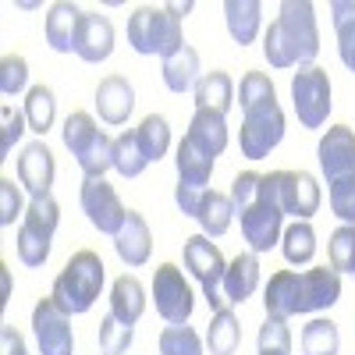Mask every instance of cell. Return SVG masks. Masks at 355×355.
<instances>
[{
  "label": "cell",
  "instance_id": "7",
  "mask_svg": "<svg viewBox=\"0 0 355 355\" xmlns=\"http://www.w3.org/2000/svg\"><path fill=\"white\" fill-rule=\"evenodd\" d=\"M182 256H185V270L202 284V295H206V302H210V309H224L227 299H224V270H227V263L220 256V249L206 239V234H192V239H185L182 245Z\"/></svg>",
  "mask_w": 355,
  "mask_h": 355
},
{
  "label": "cell",
  "instance_id": "28",
  "mask_svg": "<svg viewBox=\"0 0 355 355\" xmlns=\"http://www.w3.org/2000/svg\"><path fill=\"white\" fill-rule=\"evenodd\" d=\"M174 164H178V182H185V185H199V189L210 185L214 157H206L202 150H196V146H192L189 139L178 142V157H174Z\"/></svg>",
  "mask_w": 355,
  "mask_h": 355
},
{
  "label": "cell",
  "instance_id": "4",
  "mask_svg": "<svg viewBox=\"0 0 355 355\" xmlns=\"http://www.w3.org/2000/svg\"><path fill=\"white\" fill-rule=\"evenodd\" d=\"M64 146L71 150L75 164L85 178H103L114 167V139L93 121V114L75 110L64 121Z\"/></svg>",
  "mask_w": 355,
  "mask_h": 355
},
{
  "label": "cell",
  "instance_id": "24",
  "mask_svg": "<svg viewBox=\"0 0 355 355\" xmlns=\"http://www.w3.org/2000/svg\"><path fill=\"white\" fill-rule=\"evenodd\" d=\"M224 18H227V33L239 46H249L259 33L263 21V4L259 0H227L224 4Z\"/></svg>",
  "mask_w": 355,
  "mask_h": 355
},
{
  "label": "cell",
  "instance_id": "22",
  "mask_svg": "<svg viewBox=\"0 0 355 355\" xmlns=\"http://www.w3.org/2000/svg\"><path fill=\"white\" fill-rule=\"evenodd\" d=\"M82 15L75 4H68V0H61V4H53L46 11V43L57 50V53H75V36H78V25H82Z\"/></svg>",
  "mask_w": 355,
  "mask_h": 355
},
{
  "label": "cell",
  "instance_id": "14",
  "mask_svg": "<svg viewBox=\"0 0 355 355\" xmlns=\"http://www.w3.org/2000/svg\"><path fill=\"white\" fill-rule=\"evenodd\" d=\"M316 160L327 182H338L345 174H355V128L334 125L316 146Z\"/></svg>",
  "mask_w": 355,
  "mask_h": 355
},
{
  "label": "cell",
  "instance_id": "2",
  "mask_svg": "<svg viewBox=\"0 0 355 355\" xmlns=\"http://www.w3.org/2000/svg\"><path fill=\"white\" fill-rule=\"evenodd\" d=\"M192 11V4H167V8H150L142 4L128 18V43L135 53H160L164 61L171 53L185 46L182 36V18Z\"/></svg>",
  "mask_w": 355,
  "mask_h": 355
},
{
  "label": "cell",
  "instance_id": "3",
  "mask_svg": "<svg viewBox=\"0 0 355 355\" xmlns=\"http://www.w3.org/2000/svg\"><path fill=\"white\" fill-rule=\"evenodd\" d=\"M103 281H107L103 259H100L93 249H82V252H75V256L64 263V270L53 277L50 299L61 306L68 316H82V313L93 309V302L100 299Z\"/></svg>",
  "mask_w": 355,
  "mask_h": 355
},
{
  "label": "cell",
  "instance_id": "42",
  "mask_svg": "<svg viewBox=\"0 0 355 355\" xmlns=\"http://www.w3.org/2000/svg\"><path fill=\"white\" fill-rule=\"evenodd\" d=\"M259 192H263V174L245 171V174L234 178V182H231V202H234V214H242L245 206H252V202L259 199Z\"/></svg>",
  "mask_w": 355,
  "mask_h": 355
},
{
  "label": "cell",
  "instance_id": "5",
  "mask_svg": "<svg viewBox=\"0 0 355 355\" xmlns=\"http://www.w3.org/2000/svg\"><path fill=\"white\" fill-rule=\"evenodd\" d=\"M61 224V206L53 196L33 199L28 210L18 224V259L25 266H43L50 259V245H53V231Z\"/></svg>",
  "mask_w": 355,
  "mask_h": 355
},
{
  "label": "cell",
  "instance_id": "18",
  "mask_svg": "<svg viewBox=\"0 0 355 355\" xmlns=\"http://www.w3.org/2000/svg\"><path fill=\"white\" fill-rule=\"evenodd\" d=\"M185 139L196 146V150H202L206 157H220L227 150V114L220 110H210V107H199L192 114V121H189V132Z\"/></svg>",
  "mask_w": 355,
  "mask_h": 355
},
{
  "label": "cell",
  "instance_id": "17",
  "mask_svg": "<svg viewBox=\"0 0 355 355\" xmlns=\"http://www.w3.org/2000/svg\"><path fill=\"white\" fill-rule=\"evenodd\" d=\"M341 299V274L316 266V270L299 274V313H320L331 309Z\"/></svg>",
  "mask_w": 355,
  "mask_h": 355
},
{
  "label": "cell",
  "instance_id": "47",
  "mask_svg": "<svg viewBox=\"0 0 355 355\" xmlns=\"http://www.w3.org/2000/svg\"><path fill=\"white\" fill-rule=\"evenodd\" d=\"M0 355H28V348H25V338L15 331V327H0Z\"/></svg>",
  "mask_w": 355,
  "mask_h": 355
},
{
  "label": "cell",
  "instance_id": "41",
  "mask_svg": "<svg viewBox=\"0 0 355 355\" xmlns=\"http://www.w3.org/2000/svg\"><path fill=\"white\" fill-rule=\"evenodd\" d=\"M25 85H28V61L18 53H8L4 61H0V93L18 96Z\"/></svg>",
  "mask_w": 355,
  "mask_h": 355
},
{
  "label": "cell",
  "instance_id": "23",
  "mask_svg": "<svg viewBox=\"0 0 355 355\" xmlns=\"http://www.w3.org/2000/svg\"><path fill=\"white\" fill-rule=\"evenodd\" d=\"M110 313L121 323H128V327L139 323V316L146 313V288H142L139 277L125 274V277L114 281V288H110Z\"/></svg>",
  "mask_w": 355,
  "mask_h": 355
},
{
  "label": "cell",
  "instance_id": "8",
  "mask_svg": "<svg viewBox=\"0 0 355 355\" xmlns=\"http://www.w3.org/2000/svg\"><path fill=\"white\" fill-rule=\"evenodd\" d=\"M263 178L284 217L291 214L295 220H309L320 210V185L309 171H274Z\"/></svg>",
  "mask_w": 355,
  "mask_h": 355
},
{
  "label": "cell",
  "instance_id": "30",
  "mask_svg": "<svg viewBox=\"0 0 355 355\" xmlns=\"http://www.w3.org/2000/svg\"><path fill=\"white\" fill-rule=\"evenodd\" d=\"M53 117H57V96L50 85H33L25 93V121L36 135H46L53 128Z\"/></svg>",
  "mask_w": 355,
  "mask_h": 355
},
{
  "label": "cell",
  "instance_id": "27",
  "mask_svg": "<svg viewBox=\"0 0 355 355\" xmlns=\"http://www.w3.org/2000/svg\"><path fill=\"white\" fill-rule=\"evenodd\" d=\"M239 341H242V327H239V316L231 313V306L217 309L210 327H206V348L214 355H234L239 352Z\"/></svg>",
  "mask_w": 355,
  "mask_h": 355
},
{
  "label": "cell",
  "instance_id": "43",
  "mask_svg": "<svg viewBox=\"0 0 355 355\" xmlns=\"http://www.w3.org/2000/svg\"><path fill=\"white\" fill-rule=\"evenodd\" d=\"M0 121H4V128H0V160H4L11 150H15V142L21 139L25 132V110H15V107H4L0 110Z\"/></svg>",
  "mask_w": 355,
  "mask_h": 355
},
{
  "label": "cell",
  "instance_id": "29",
  "mask_svg": "<svg viewBox=\"0 0 355 355\" xmlns=\"http://www.w3.org/2000/svg\"><path fill=\"white\" fill-rule=\"evenodd\" d=\"M231 217H234L231 196H224V192H206L196 220H199V227H202L206 239H220V234L231 227Z\"/></svg>",
  "mask_w": 355,
  "mask_h": 355
},
{
  "label": "cell",
  "instance_id": "6",
  "mask_svg": "<svg viewBox=\"0 0 355 355\" xmlns=\"http://www.w3.org/2000/svg\"><path fill=\"white\" fill-rule=\"evenodd\" d=\"M291 107L299 114V125L302 128H323L327 125V114H331V78L323 68L309 64L299 68L291 75Z\"/></svg>",
  "mask_w": 355,
  "mask_h": 355
},
{
  "label": "cell",
  "instance_id": "11",
  "mask_svg": "<svg viewBox=\"0 0 355 355\" xmlns=\"http://www.w3.org/2000/svg\"><path fill=\"white\" fill-rule=\"evenodd\" d=\"M78 202L100 234H117L128 220V210L125 202L117 199L114 185H107L103 178H82V189H78Z\"/></svg>",
  "mask_w": 355,
  "mask_h": 355
},
{
  "label": "cell",
  "instance_id": "25",
  "mask_svg": "<svg viewBox=\"0 0 355 355\" xmlns=\"http://www.w3.org/2000/svg\"><path fill=\"white\" fill-rule=\"evenodd\" d=\"M160 75H164V85L171 89V93H178V96L189 93V89H196V82L202 78L199 75V53L185 43L182 50L171 53L167 61H164V71Z\"/></svg>",
  "mask_w": 355,
  "mask_h": 355
},
{
  "label": "cell",
  "instance_id": "12",
  "mask_svg": "<svg viewBox=\"0 0 355 355\" xmlns=\"http://www.w3.org/2000/svg\"><path fill=\"white\" fill-rule=\"evenodd\" d=\"M153 302H157V313L167 320V323H189L192 309H196V299H192V288L185 281V270L174 263H160L157 274H153Z\"/></svg>",
  "mask_w": 355,
  "mask_h": 355
},
{
  "label": "cell",
  "instance_id": "26",
  "mask_svg": "<svg viewBox=\"0 0 355 355\" xmlns=\"http://www.w3.org/2000/svg\"><path fill=\"white\" fill-rule=\"evenodd\" d=\"M196 110L199 107H210V110H220L227 114L231 103H234V82L227 71H206L199 82H196Z\"/></svg>",
  "mask_w": 355,
  "mask_h": 355
},
{
  "label": "cell",
  "instance_id": "16",
  "mask_svg": "<svg viewBox=\"0 0 355 355\" xmlns=\"http://www.w3.org/2000/svg\"><path fill=\"white\" fill-rule=\"evenodd\" d=\"M75 53L82 57L85 64H100L114 53V25L107 15L100 11H85L82 25H78V36H75Z\"/></svg>",
  "mask_w": 355,
  "mask_h": 355
},
{
  "label": "cell",
  "instance_id": "44",
  "mask_svg": "<svg viewBox=\"0 0 355 355\" xmlns=\"http://www.w3.org/2000/svg\"><path fill=\"white\" fill-rule=\"evenodd\" d=\"M18 217H25L21 214V192L11 178H0V224L11 227Z\"/></svg>",
  "mask_w": 355,
  "mask_h": 355
},
{
  "label": "cell",
  "instance_id": "20",
  "mask_svg": "<svg viewBox=\"0 0 355 355\" xmlns=\"http://www.w3.org/2000/svg\"><path fill=\"white\" fill-rule=\"evenodd\" d=\"M114 252L121 256L125 266H142L153 252V234H150V224H146L142 214L128 210V220L125 227L114 234Z\"/></svg>",
  "mask_w": 355,
  "mask_h": 355
},
{
  "label": "cell",
  "instance_id": "1",
  "mask_svg": "<svg viewBox=\"0 0 355 355\" xmlns=\"http://www.w3.org/2000/svg\"><path fill=\"white\" fill-rule=\"evenodd\" d=\"M320 53L316 8L309 0H284L281 15L270 21L263 36V57L270 68H309Z\"/></svg>",
  "mask_w": 355,
  "mask_h": 355
},
{
  "label": "cell",
  "instance_id": "39",
  "mask_svg": "<svg viewBox=\"0 0 355 355\" xmlns=\"http://www.w3.org/2000/svg\"><path fill=\"white\" fill-rule=\"evenodd\" d=\"M327 199H331V210L338 220L355 224V174H345L338 182H327Z\"/></svg>",
  "mask_w": 355,
  "mask_h": 355
},
{
  "label": "cell",
  "instance_id": "35",
  "mask_svg": "<svg viewBox=\"0 0 355 355\" xmlns=\"http://www.w3.org/2000/svg\"><path fill=\"white\" fill-rule=\"evenodd\" d=\"M157 345H160V355H202L206 352L202 338L189 327V323H171V327H164Z\"/></svg>",
  "mask_w": 355,
  "mask_h": 355
},
{
  "label": "cell",
  "instance_id": "32",
  "mask_svg": "<svg viewBox=\"0 0 355 355\" xmlns=\"http://www.w3.org/2000/svg\"><path fill=\"white\" fill-rule=\"evenodd\" d=\"M135 139L142 146V153L150 164L164 160L167 150H171V125H167V117L160 114H150V117H142V125L135 128Z\"/></svg>",
  "mask_w": 355,
  "mask_h": 355
},
{
  "label": "cell",
  "instance_id": "13",
  "mask_svg": "<svg viewBox=\"0 0 355 355\" xmlns=\"http://www.w3.org/2000/svg\"><path fill=\"white\" fill-rule=\"evenodd\" d=\"M33 334L40 345V355H75V334L68 313L53 299H40L33 309Z\"/></svg>",
  "mask_w": 355,
  "mask_h": 355
},
{
  "label": "cell",
  "instance_id": "33",
  "mask_svg": "<svg viewBox=\"0 0 355 355\" xmlns=\"http://www.w3.org/2000/svg\"><path fill=\"white\" fill-rule=\"evenodd\" d=\"M281 252H284V259L295 263V266L309 263V259L316 256V231H313V224H309V220H295L291 227H284V234H281Z\"/></svg>",
  "mask_w": 355,
  "mask_h": 355
},
{
  "label": "cell",
  "instance_id": "15",
  "mask_svg": "<svg viewBox=\"0 0 355 355\" xmlns=\"http://www.w3.org/2000/svg\"><path fill=\"white\" fill-rule=\"evenodd\" d=\"M53 174H57V164H53V153L46 150V142H28L21 157H18V182L25 185V192L33 199H43L50 196V185H53Z\"/></svg>",
  "mask_w": 355,
  "mask_h": 355
},
{
  "label": "cell",
  "instance_id": "37",
  "mask_svg": "<svg viewBox=\"0 0 355 355\" xmlns=\"http://www.w3.org/2000/svg\"><path fill=\"white\" fill-rule=\"evenodd\" d=\"M135 341V327H128V323H121L114 313H107L100 320V352L103 355H125Z\"/></svg>",
  "mask_w": 355,
  "mask_h": 355
},
{
  "label": "cell",
  "instance_id": "10",
  "mask_svg": "<svg viewBox=\"0 0 355 355\" xmlns=\"http://www.w3.org/2000/svg\"><path fill=\"white\" fill-rule=\"evenodd\" d=\"M242 220V234H245V242L249 249L259 256V252H270L277 242H281V234H284V214H281V206L277 199L270 196V189H266V178H263V192L252 206H245V210L239 214Z\"/></svg>",
  "mask_w": 355,
  "mask_h": 355
},
{
  "label": "cell",
  "instance_id": "48",
  "mask_svg": "<svg viewBox=\"0 0 355 355\" xmlns=\"http://www.w3.org/2000/svg\"><path fill=\"white\" fill-rule=\"evenodd\" d=\"M338 53H341V64L355 75V36H348V40H338Z\"/></svg>",
  "mask_w": 355,
  "mask_h": 355
},
{
  "label": "cell",
  "instance_id": "45",
  "mask_svg": "<svg viewBox=\"0 0 355 355\" xmlns=\"http://www.w3.org/2000/svg\"><path fill=\"white\" fill-rule=\"evenodd\" d=\"M206 192L210 189H199V185H185V182H178V189H174V202H178V210H182L185 217H199V206H202V199H206Z\"/></svg>",
  "mask_w": 355,
  "mask_h": 355
},
{
  "label": "cell",
  "instance_id": "21",
  "mask_svg": "<svg viewBox=\"0 0 355 355\" xmlns=\"http://www.w3.org/2000/svg\"><path fill=\"white\" fill-rule=\"evenodd\" d=\"M224 299L227 306H242L249 295L259 288V256L249 249V252H239L231 263H227V270H224Z\"/></svg>",
  "mask_w": 355,
  "mask_h": 355
},
{
  "label": "cell",
  "instance_id": "9",
  "mask_svg": "<svg viewBox=\"0 0 355 355\" xmlns=\"http://www.w3.org/2000/svg\"><path fill=\"white\" fill-rule=\"evenodd\" d=\"M281 139H284V110L277 107V100H266V103L245 110V121L239 132L242 157H249V160L270 157V150Z\"/></svg>",
  "mask_w": 355,
  "mask_h": 355
},
{
  "label": "cell",
  "instance_id": "38",
  "mask_svg": "<svg viewBox=\"0 0 355 355\" xmlns=\"http://www.w3.org/2000/svg\"><path fill=\"white\" fill-rule=\"evenodd\" d=\"M259 355H291V331H288V320L277 316H266L263 327H259Z\"/></svg>",
  "mask_w": 355,
  "mask_h": 355
},
{
  "label": "cell",
  "instance_id": "34",
  "mask_svg": "<svg viewBox=\"0 0 355 355\" xmlns=\"http://www.w3.org/2000/svg\"><path fill=\"white\" fill-rule=\"evenodd\" d=\"M146 167H150V160H146L135 132H121L114 139V171L121 178H139Z\"/></svg>",
  "mask_w": 355,
  "mask_h": 355
},
{
  "label": "cell",
  "instance_id": "46",
  "mask_svg": "<svg viewBox=\"0 0 355 355\" xmlns=\"http://www.w3.org/2000/svg\"><path fill=\"white\" fill-rule=\"evenodd\" d=\"M331 21H334L338 40L355 36V0H334L331 4Z\"/></svg>",
  "mask_w": 355,
  "mask_h": 355
},
{
  "label": "cell",
  "instance_id": "36",
  "mask_svg": "<svg viewBox=\"0 0 355 355\" xmlns=\"http://www.w3.org/2000/svg\"><path fill=\"white\" fill-rule=\"evenodd\" d=\"M327 252H331V270H338V274H355V224H341V227L331 234Z\"/></svg>",
  "mask_w": 355,
  "mask_h": 355
},
{
  "label": "cell",
  "instance_id": "19",
  "mask_svg": "<svg viewBox=\"0 0 355 355\" xmlns=\"http://www.w3.org/2000/svg\"><path fill=\"white\" fill-rule=\"evenodd\" d=\"M96 110L107 125H125L128 114L135 110V89L121 75H107L96 85Z\"/></svg>",
  "mask_w": 355,
  "mask_h": 355
},
{
  "label": "cell",
  "instance_id": "40",
  "mask_svg": "<svg viewBox=\"0 0 355 355\" xmlns=\"http://www.w3.org/2000/svg\"><path fill=\"white\" fill-rule=\"evenodd\" d=\"M266 100H277L274 82L266 78L263 71L242 75V85H239V103H242V110H252V107H259V103H266Z\"/></svg>",
  "mask_w": 355,
  "mask_h": 355
},
{
  "label": "cell",
  "instance_id": "31",
  "mask_svg": "<svg viewBox=\"0 0 355 355\" xmlns=\"http://www.w3.org/2000/svg\"><path fill=\"white\" fill-rule=\"evenodd\" d=\"M341 352V331L327 316H316L302 327V355H338Z\"/></svg>",
  "mask_w": 355,
  "mask_h": 355
}]
</instances>
